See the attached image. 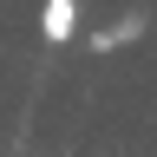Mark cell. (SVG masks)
Returning a JSON list of instances; mask_svg holds the SVG:
<instances>
[{
    "label": "cell",
    "instance_id": "6da1fadb",
    "mask_svg": "<svg viewBox=\"0 0 157 157\" xmlns=\"http://www.w3.org/2000/svg\"><path fill=\"white\" fill-rule=\"evenodd\" d=\"M39 33H46L52 46H66L78 33V0H46V7H39Z\"/></svg>",
    "mask_w": 157,
    "mask_h": 157
}]
</instances>
